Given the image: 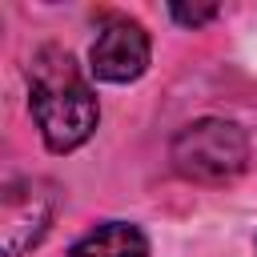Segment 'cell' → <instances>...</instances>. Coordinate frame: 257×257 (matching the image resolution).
I'll list each match as a JSON object with an SVG mask.
<instances>
[{
	"instance_id": "obj_1",
	"label": "cell",
	"mask_w": 257,
	"mask_h": 257,
	"mask_svg": "<svg viewBox=\"0 0 257 257\" xmlns=\"http://www.w3.org/2000/svg\"><path fill=\"white\" fill-rule=\"evenodd\" d=\"M28 104L40 124V137L52 153L80 149L100 120L96 92L68 48L40 44L28 60Z\"/></svg>"
},
{
	"instance_id": "obj_5",
	"label": "cell",
	"mask_w": 257,
	"mask_h": 257,
	"mask_svg": "<svg viewBox=\"0 0 257 257\" xmlns=\"http://www.w3.org/2000/svg\"><path fill=\"white\" fill-rule=\"evenodd\" d=\"M68 257H149V237L128 221H108L80 237Z\"/></svg>"
},
{
	"instance_id": "obj_4",
	"label": "cell",
	"mask_w": 257,
	"mask_h": 257,
	"mask_svg": "<svg viewBox=\"0 0 257 257\" xmlns=\"http://www.w3.org/2000/svg\"><path fill=\"white\" fill-rule=\"evenodd\" d=\"M88 68L96 80L128 84L149 68V32L128 16H108L88 48Z\"/></svg>"
},
{
	"instance_id": "obj_3",
	"label": "cell",
	"mask_w": 257,
	"mask_h": 257,
	"mask_svg": "<svg viewBox=\"0 0 257 257\" xmlns=\"http://www.w3.org/2000/svg\"><path fill=\"white\" fill-rule=\"evenodd\" d=\"M60 209V193L44 177H16L0 185V257L32 253Z\"/></svg>"
},
{
	"instance_id": "obj_6",
	"label": "cell",
	"mask_w": 257,
	"mask_h": 257,
	"mask_svg": "<svg viewBox=\"0 0 257 257\" xmlns=\"http://www.w3.org/2000/svg\"><path fill=\"white\" fill-rule=\"evenodd\" d=\"M169 12H173V20H177V24L197 28V24H209V20L217 16V4H173Z\"/></svg>"
},
{
	"instance_id": "obj_2",
	"label": "cell",
	"mask_w": 257,
	"mask_h": 257,
	"mask_svg": "<svg viewBox=\"0 0 257 257\" xmlns=\"http://www.w3.org/2000/svg\"><path fill=\"white\" fill-rule=\"evenodd\" d=\"M169 161L185 181H201V185H225L233 177L245 173L249 165V137L237 120L225 116H205L185 124L173 145H169Z\"/></svg>"
}]
</instances>
